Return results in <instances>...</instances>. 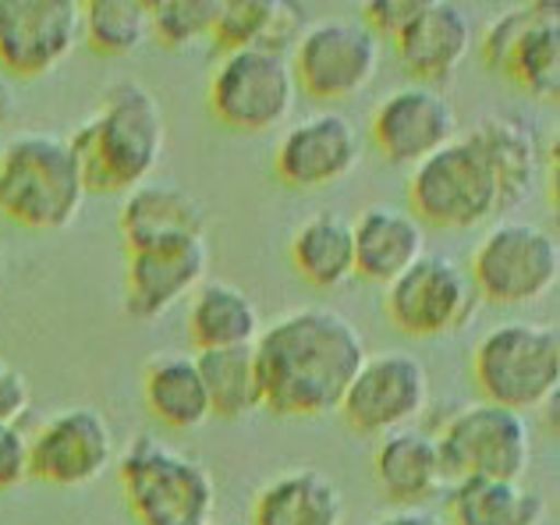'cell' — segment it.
I'll list each match as a JSON object with an SVG mask.
<instances>
[{
	"instance_id": "cell-1",
	"label": "cell",
	"mask_w": 560,
	"mask_h": 525,
	"mask_svg": "<svg viewBox=\"0 0 560 525\" xmlns=\"http://www.w3.org/2000/svg\"><path fill=\"white\" fill-rule=\"evenodd\" d=\"M262 408L273 416H327L341 408L345 390L362 370V330L330 305L291 310L256 338Z\"/></svg>"
},
{
	"instance_id": "cell-2",
	"label": "cell",
	"mask_w": 560,
	"mask_h": 525,
	"mask_svg": "<svg viewBox=\"0 0 560 525\" xmlns=\"http://www.w3.org/2000/svg\"><path fill=\"white\" fill-rule=\"evenodd\" d=\"M79 156L90 192H131L150 182L164 156V107L136 79H117L100 96V107L68 139Z\"/></svg>"
},
{
	"instance_id": "cell-3",
	"label": "cell",
	"mask_w": 560,
	"mask_h": 525,
	"mask_svg": "<svg viewBox=\"0 0 560 525\" xmlns=\"http://www.w3.org/2000/svg\"><path fill=\"white\" fill-rule=\"evenodd\" d=\"M79 156L54 131H19L0 145V217L28 231H65L85 207Z\"/></svg>"
},
{
	"instance_id": "cell-4",
	"label": "cell",
	"mask_w": 560,
	"mask_h": 525,
	"mask_svg": "<svg viewBox=\"0 0 560 525\" xmlns=\"http://www.w3.org/2000/svg\"><path fill=\"white\" fill-rule=\"evenodd\" d=\"M125 501L139 525H210L217 515V479L188 451L136 436L121 455Z\"/></svg>"
},
{
	"instance_id": "cell-5",
	"label": "cell",
	"mask_w": 560,
	"mask_h": 525,
	"mask_svg": "<svg viewBox=\"0 0 560 525\" xmlns=\"http://www.w3.org/2000/svg\"><path fill=\"white\" fill-rule=\"evenodd\" d=\"M471 376L482 401L528 412L547 405L560 387V334L536 319H508L486 330L471 352Z\"/></svg>"
},
{
	"instance_id": "cell-6",
	"label": "cell",
	"mask_w": 560,
	"mask_h": 525,
	"mask_svg": "<svg viewBox=\"0 0 560 525\" xmlns=\"http://www.w3.org/2000/svg\"><path fill=\"white\" fill-rule=\"evenodd\" d=\"M411 217L422 228L468 231L486 224L500 207V188L482 153L465 136L411 167Z\"/></svg>"
},
{
	"instance_id": "cell-7",
	"label": "cell",
	"mask_w": 560,
	"mask_h": 525,
	"mask_svg": "<svg viewBox=\"0 0 560 525\" xmlns=\"http://www.w3.org/2000/svg\"><path fill=\"white\" fill-rule=\"evenodd\" d=\"M479 299L528 305L550 295L560 277V242L533 221H497L468 262Z\"/></svg>"
},
{
	"instance_id": "cell-8",
	"label": "cell",
	"mask_w": 560,
	"mask_h": 525,
	"mask_svg": "<svg viewBox=\"0 0 560 525\" xmlns=\"http://www.w3.org/2000/svg\"><path fill=\"white\" fill-rule=\"evenodd\" d=\"M433 436L451 483L458 479H522L533 465L528 419L490 401L458 408Z\"/></svg>"
},
{
	"instance_id": "cell-9",
	"label": "cell",
	"mask_w": 560,
	"mask_h": 525,
	"mask_svg": "<svg viewBox=\"0 0 560 525\" xmlns=\"http://www.w3.org/2000/svg\"><path fill=\"white\" fill-rule=\"evenodd\" d=\"M380 54L383 43L359 19H319L302 28L288 57L305 96L345 104L376 79Z\"/></svg>"
},
{
	"instance_id": "cell-10",
	"label": "cell",
	"mask_w": 560,
	"mask_h": 525,
	"mask_svg": "<svg viewBox=\"0 0 560 525\" xmlns=\"http://www.w3.org/2000/svg\"><path fill=\"white\" fill-rule=\"evenodd\" d=\"M479 302L468 267L444 253H425L383 291L387 319L408 338H444L462 330Z\"/></svg>"
},
{
	"instance_id": "cell-11",
	"label": "cell",
	"mask_w": 560,
	"mask_h": 525,
	"mask_svg": "<svg viewBox=\"0 0 560 525\" xmlns=\"http://www.w3.org/2000/svg\"><path fill=\"white\" fill-rule=\"evenodd\" d=\"M299 100L291 57L277 50H231L210 75V110L231 131H270Z\"/></svg>"
},
{
	"instance_id": "cell-12",
	"label": "cell",
	"mask_w": 560,
	"mask_h": 525,
	"mask_svg": "<svg viewBox=\"0 0 560 525\" xmlns=\"http://www.w3.org/2000/svg\"><path fill=\"white\" fill-rule=\"evenodd\" d=\"M430 405V373L411 352H376L365 355L362 370L345 390L341 412L351 430L365 436H387L411 427Z\"/></svg>"
},
{
	"instance_id": "cell-13",
	"label": "cell",
	"mask_w": 560,
	"mask_h": 525,
	"mask_svg": "<svg viewBox=\"0 0 560 525\" xmlns=\"http://www.w3.org/2000/svg\"><path fill=\"white\" fill-rule=\"evenodd\" d=\"M486 68L511 75L528 96H560V14L557 4L511 8L479 39Z\"/></svg>"
},
{
	"instance_id": "cell-14",
	"label": "cell",
	"mask_w": 560,
	"mask_h": 525,
	"mask_svg": "<svg viewBox=\"0 0 560 525\" xmlns=\"http://www.w3.org/2000/svg\"><path fill=\"white\" fill-rule=\"evenodd\" d=\"M82 39L79 0H0V71L39 79L61 68Z\"/></svg>"
},
{
	"instance_id": "cell-15",
	"label": "cell",
	"mask_w": 560,
	"mask_h": 525,
	"mask_svg": "<svg viewBox=\"0 0 560 525\" xmlns=\"http://www.w3.org/2000/svg\"><path fill=\"white\" fill-rule=\"evenodd\" d=\"M110 419L93 405H71L28 436V472L54 487H85L114 465Z\"/></svg>"
},
{
	"instance_id": "cell-16",
	"label": "cell",
	"mask_w": 560,
	"mask_h": 525,
	"mask_svg": "<svg viewBox=\"0 0 560 525\" xmlns=\"http://www.w3.org/2000/svg\"><path fill=\"white\" fill-rule=\"evenodd\" d=\"M370 131L383 160L397 167H416L458 139V110L444 90L405 82L376 104Z\"/></svg>"
},
{
	"instance_id": "cell-17",
	"label": "cell",
	"mask_w": 560,
	"mask_h": 525,
	"mask_svg": "<svg viewBox=\"0 0 560 525\" xmlns=\"http://www.w3.org/2000/svg\"><path fill=\"white\" fill-rule=\"evenodd\" d=\"M362 145L341 110H316L294 121L273 150V174L291 188H327L359 167Z\"/></svg>"
},
{
	"instance_id": "cell-18",
	"label": "cell",
	"mask_w": 560,
	"mask_h": 525,
	"mask_svg": "<svg viewBox=\"0 0 560 525\" xmlns=\"http://www.w3.org/2000/svg\"><path fill=\"white\" fill-rule=\"evenodd\" d=\"M471 43H476V22H471L465 4L422 0L411 25L394 39V50L401 57V68L411 75V82L440 90V85L458 75Z\"/></svg>"
},
{
	"instance_id": "cell-19",
	"label": "cell",
	"mask_w": 560,
	"mask_h": 525,
	"mask_svg": "<svg viewBox=\"0 0 560 525\" xmlns=\"http://www.w3.org/2000/svg\"><path fill=\"white\" fill-rule=\"evenodd\" d=\"M206 270H210L206 238L164 245V249L128 253L125 313L131 319H139V324L160 319L206 281Z\"/></svg>"
},
{
	"instance_id": "cell-20",
	"label": "cell",
	"mask_w": 560,
	"mask_h": 525,
	"mask_svg": "<svg viewBox=\"0 0 560 525\" xmlns=\"http://www.w3.org/2000/svg\"><path fill=\"white\" fill-rule=\"evenodd\" d=\"M117 224H121V238L128 245V253L164 249V245L206 238L202 202L188 188L164 178H150L131 188V192H125Z\"/></svg>"
},
{
	"instance_id": "cell-21",
	"label": "cell",
	"mask_w": 560,
	"mask_h": 525,
	"mask_svg": "<svg viewBox=\"0 0 560 525\" xmlns=\"http://www.w3.org/2000/svg\"><path fill=\"white\" fill-rule=\"evenodd\" d=\"M373 476L383 501H390L394 508H425L451 487L436 436L419 427H405L380 436Z\"/></svg>"
},
{
	"instance_id": "cell-22",
	"label": "cell",
	"mask_w": 560,
	"mask_h": 525,
	"mask_svg": "<svg viewBox=\"0 0 560 525\" xmlns=\"http://www.w3.org/2000/svg\"><path fill=\"white\" fill-rule=\"evenodd\" d=\"M351 242H355V273L383 288L425 256V228L401 207L362 210L359 221H351Z\"/></svg>"
},
{
	"instance_id": "cell-23",
	"label": "cell",
	"mask_w": 560,
	"mask_h": 525,
	"mask_svg": "<svg viewBox=\"0 0 560 525\" xmlns=\"http://www.w3.org/2000/svg\"><path fill=\"white\" fill-rule=\"evenodd\" d=\"M482 153L486 167L493 171L500 188V207L511 210L533 192L539 174V139L536 128L528 125L522 114L493 110L471 125L465 136Z\"/></svg>"
},
{
	"instance_id": "cell-24",
	"label": "cell",
	"mask_w": 560,
	"mask_h": 525,
	"mask_svg": "<svg viewBox=\"0 0 560 525\" xmlns=\"http://www.w3.org/2000/svg\"><path fill=\"white\" fill-rule=\"evenodd\" d=\"M262 334V313L245 288L231 281H202L191 291L188 338L199 352L213 348H248Z\"/></svg>"
},
{
	"instance_id": "cell-25",
	"label": "cell",
	"mask_w": 560,
	"mask_h": 525,
	"mask_svg": "<svg viewBox=\"0 0 560 525\" xmlns=\"http://www.w3.org/2000/svg\"><path fill=\"white\" fill-rule=\"evenodd\" d=\"M345 493L334 476L319 469H294L270 479L256 493L253 525H341Z\"/></svg>"
},
{
	"instance_id": "cell-26",
	"label": "cell",
	"mask_w": 560,
	"mask_h": 525,
	"mask_svg": "<svg viewBox=\"0 0 560 525\" xmlns=\"http://www.w3.org/2000/svg\"><path fill=\"white\" fill-rule=\"evenodd\" d=\"M302 8L288 0H220L213 43L231 50H277L288 54L302 36Z\"/></svg>"
},
{
	"instance_id": "cell-27",
	"label": "cell",
	"mask_w": 560,
	"mask_h": 525,
	"mask_svg": "<svg viewBox=\"0 0 560 525\" xmlns=\"http://www.w3.org/2000/svg\"><path fill=\"white\" fill-rule=\"evenodd\" d=\"M142 394L150 416L156 422H164L167 430H182V433L199 430L202 422L213 419L196 355L188 352H171L153 359L142 376Z\"/></svg>"
},
{
	"instance_id": "cell-28",
	"label": "cell",
	"mask_w": 560,
	"mask_h": 525,
	"mask_svg": "<svg viewBox=\"0 0 560 525\" xmlns=\"http://www.w3.org/2000/svg\"><path fill=\"white\" fill-rule=\"evenodd\" d=\"M547 504L522 479H458L447 487V525H539Z\"/></svg>"
},
{
	"instance_id": "cell-29",
	"label": "cell",
	"mask_w": 560,
	"mask_h": 525,
	"mask_svg": "<svg viewBox=\"0 0 560 525\" xmlns=\"http://www.w3.org/2000/svg\"><path fill=\"white\" fill-rule=\"evenodd\" d=\"M291 262L302 281L313 288H341L355 277V242H351V221L337 210L313 213L291 235Z\"/></svg>"
},
{
	"instance_id": "cell-30",
	"label": "cell",
	"mask_w": 560,
	"mask_h": 525,
	"mask_svg": "<svg viewBox=\"0 0 560 525\" xmlns=\"http://www.w3.org/2000/svg\"><path fill=\"white\" fill-rule=\"evenodd\" d=\"M196 366H199L213 416L245 419L262 408V381H259V362H256L253 345L199 352Z\"/></svg>"
},
{
	"instance_id": "cell-31",
	"label": "cell",
	"mask_w": 560,
	"mask_h": 525,
	"mask_svg": "<svg viewBox=\"0 0 560 525\" xmlns=\"http://www.w3.org/2000/svg\"><path fill=\"white\" fill-rule=\"evenodd\" d=\"M82 39L93 54L128 57L150 43V4L145 0H85Z\"/></svg>"
},
{
	"instance_id": "cell-32",
	"label": "cell",
	"mask_w": 560,
	"mask_h": 525,
	"mask_svg": "<svg viewBox=\"0 0 560 525\" xmlns=\"http://www.w3.org/2000/svg\"><path fill=\"white\" fill-rule=\"evenodd\" d=\"M220 0H156L150 4V39L167 50L213 43Z\"/></svg>"
},
{
	"instance_id": "cell-33",
	"label": "cell",
	"mask_w": 560,
	"mask_h": 525,
	"mask_svg": "<svg viewBox=\"0 0 560 525\" xmlns=\"http://www.w3.org/2000/svg\"><path fill=\"white\" fill-rule=\"evenodd\" d=\"M422 0H370V4L362 8V25L370 28V33L383 43V39H397L411 25V19L419 14Z\"/></svg>"
},
{
	"instance_id": "cell-34",
	"label": "cell",
	"mask_w": 560,
	"mask_h": 525,
	"mask_svg": "<svg viewBox=\"0 0 560 525\" xmlns=\"http://www.w3.org/2000/svg\"><path fill=\"white\" fill-rule=\"evenodd\" d=\"M28 476V433L19 422H0V493L22 487Z\"/></svg>"
},
{
	"instance_id": "cell-35",
	"label": "cell",
	"mask_w": 560,
	"mask_h": 525,
	"mask_svg": "<svg viewBox=\"0 0 560 525\" xmlns=\"http://www.w3.org/2000/svg\"><path fill=\"white\" fill-rule=\"evenodd\" d=\"M28 401H33V390H28L25 373L0 355V422H19L28 412Z\"/></svg>"
},
{
	"instance_id": "cell-36",
	"label": "cell",
	"mask_w": 560,
	"mask_h": 525,
	"mask_svg": "<svg viewBox=\"0 0 560 525\" xmlns=\"http://www.w3.org/2000/svg\"><path fill=\"white\" fill-rule=\"evenodd\" d=\"M376 525H447V518L444 512H433V508L425 504V508H394V512H387Z\"/></svg>"
},
{
	"instance_id": "cell-37",
	"label": "cell",
	"mask_w": 560,
	"mask_h": 525,
	"mask_svg": "<svg viewBox=\"0 0 560 525\" xmlns=\"http://www.w3.org/2000/svg\"><path fill=\"white\" fill-rule=\"evenodd\" d=\"M14 110H19V96H14V79H8L4 71H0V128H4Z\"/></svg>"
},
{
	"instance_id": "cell-38",
	"label": "cell",
	"mask_w": 560,
	"mask_h": 525,
	"mask_svg": "<svg viewBox=\"0 0 560 525\" xmlns=\"http://www.w3.org/2000/svg\"><path fill=\"white\" fill-rule=\"evenodd\" d=\"M210 525H217V522H210Z\"/></svg>"
}]
</instances>
